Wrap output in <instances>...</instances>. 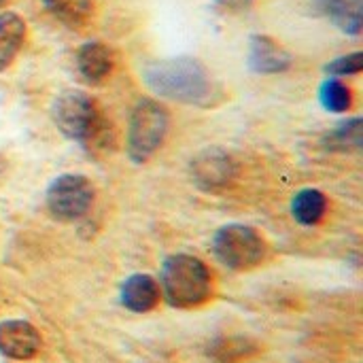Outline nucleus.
Wrapping results in <instances>:
<instances>
[{
  "label": "nucleus",
  "mask_w": 363,
  "mask_h": 363,
  "mask_svg": "<svg viewBox=\"0 0 363 363\" xmlns=\"http://www.w3.org/2000/svg\"><path fill=\"white\" fill-rule=\"evenodd\" d=\"M253 70L257 72H281L289 68V53L277 45L268 36H255L251 43V57H249Z\"/></svg>",
  "instance_id": "nucleus-10"
},
{
  "label": "nucleus",
  "mask_w": 363,
  "mask_h": 363,
  "mask_svg": "<svg viewBox=\"0 0 363 363\" xmlns=\"http://www.w3.org/2000/svg\"><path fill=\"white\" fill-rule=\"evenodd\" d=\"M98 111L94 102L81 91H64L53 104V121L55 125L70 138L85 140L98 121Z\"/></svg>",
  "instance_id": "nucleus-6"
},
{
  "label": "nucleus",
  "mask_w": 363,
  "mask_h": 363,
  "mask_svg": "<svg viewBox=\"0 0 363 363\" xmlns=\"http://www.w3.org/2000/svg\"><path fill=\"white\" fill-rule=\"evenodd\" d=\"M328 200L319 189H302L291 202V213L302 225H315L325 215Z\"/></svg>",
  "instance_id": "nucleus-14"
},
{
  "label": "nucleus",
  "mask_w": 363,
  "mask_h": 363,
  "mask_svg": "<svg viewBox=\"0 0 363 363\" xmlns=\"http://www.w3.org/2000/svg\"><path fill=\"white\" fill-rule=\"evenodd\" d=\"M77 66L85 81L100 83L102 79L108 77L113 68V57H111V51L102 43H87L81 47L77 55Z\"/></svg>",
  "instance_id": "nucleus-11"
},
{
  "label": "nucleus",
  "mask_w": 363,
  "mask_h": 363,
  "mask_svg": "<svg viewBox=\"0 0 363 363\" xmlns=\"http://www.w3.org/2000/svg\"><path fill=\"white\" fill-rule=\"evenodd\" d=\"M162 289L149 274H132L121 285V304L132 313H149L157 306Z\"/></svg>",
  "instance_id": "nucleus-9"
},
{
  "label": "nucleus",
  "mask_w": 363,
  "mask_h": 363,
  "mask_svg": "<svg viewBox=\"0 0 363 363\" xmlns=\"http://www.w3.org/2000/svg\"><path fill=\"white\" fill-rule=\"evenodd\" d=\"M26 36V23L15 13L0 15V70H4L17 55Z\"/></svg>",
  "instance_id": "nucleus-13"
},
{
  "label": "nucleus",
  "mask_w": 363,
  "mask_h": 363,
  "mask_svg": "<svg viewBox=\"0 0 363 363\" xmlns=\"http://www.w3.org/2000/svg\"><path fill=\"white\" fill-rule=\"evenodd\" d=\"M94 202V187L81 174L57 177L47 189V206L55 219L74 221L83 217Z\"/></svg>",
  "instance_id": "nucleus-5"
},
{
  "label": "nucleus",
  "mask_w": 363,
  "mask_h": 363,
  "mask_svg": "<svg viewBox=\"0 0 363 363\" xmlns=\"http://www.w3.org/2000/svg\"><path fill=\"white\" fill-rule=\"evenodd\" d=\"M321 11L349 34H359L363 23L362 0H319Z\"/></svg>",
  "instance_id": "nucleus-12"
},
{
  "label": "nucleus",
  "mask_w": 363,
  "mask_h": 363,
  "mask_svg": "<svg viewBox=\"0 0 363 363\" xmlns=\"http://www.w3.org/2000/svg\"><path fill=\"white\" fill-rule=\"evenodd\" d=\"M168 130V115L166 111L153 102L143 100L132 113L130 134H128V151L134 162H145L155 149L162 145Z\"/></svg>",
  "instance_id": "nucleus-4"
},
{
  "label": "nucleus",
  "mask_w": 363,
  "mask_h": 363,
  "mask_svg": "<svg viewBox=\"0 0 363 363\" xmlns=\"http://www.w3.org/2000/svg\"><path fill=\"white\" fill-rule=\"evenodd\" d=\"M40 349V336L28 321L11 319L0 323V353L9 359H32Z\"/></svg>",
  "instance_id": "nucleus-8"
},
{
  "label": "nucleus",
  "mask_w": 363,
  "mask_h": 363,
  "mask_svg": "<svg viewBox=\"0 0 363 363\" xmlns=\"http://www.w3.org/2000/svg\"><path fill=\"white\" fill-rule=\"evenodd\" d=\"M363 68V55L362 53H351V55H345V57H338L334 60L332 64H328V72L334 74V77H345V74H355Z\"/></svg>",
  "instance_id": "nucleus-18"
},
{
  "label": "nucleus",
  "mask_w": 363,
  "mask_h": 363,
  "mask_svg": "<svg viewBox=\"0 0 363 363\" xmlns=\"http://www.w3.org/2000/svg\"><path fill=\"white\" fill-rule=\"evenodd\" d=\"M147 85L170 100L204 104L213 94V83L204 66L189 57L162 60L145 68Z\"/></svg>",
  "instance_id": "nucleus-1"
},
{
  "label": "nucleus",
  "mask_w": 363,
  "mask_h": 363,
  "mask_svg": "<svg viewBox=\"0 0 363 363\" xmlns=\"http://www.w3.org/2000/svg\"><path fill=\"white\" fill-rule=\"evenodd\" d=\"M334 145H340L342 149L359 147L362 145V121L353 119L349 123H342V128L334 134Z\"/></svg>",
  "instance_id": "nucleus-17"
},
{
  "label": "nucleus",
  "mask_w": 363,
  "mask_h": 363,
  "mask_svg": "<svg viewBox=\"0 0 363 363\" xmlns=\"http://www.w3.org/2000/svg\"><path fill=\"white\" fill-rule=\"evenodd\" d=\"M2 2H4V0H0V6H2Z\"/></svg>",
  "instance_id": "nucleus-20"
},
{
  "label": "nucleus",
  "mask_w": 363,
  "mask_h": 363,
  "mask_svg": "<svg viewBox=\"0 0 363 363\" xmlns=\"http://www.w3.org/2000/svg\"><path fill=\"white\" fill-rule=\"evenodd\" d=\"M45 6L66 26H83L91 13V0H43Z\"/></svg>",
  "instance_id": "nucleus-15"
},
{
  "label": "nucleus",
  "mask_w": 363,
  "mask_h": 363,
  "mask_svg": "<svg viewBox=\"0 0 363 363\" xmlns=\"http://www.w3.org/2000/svg\"><path fill=\"white\" fill-rule=\"evenodd\" d=\"M321 104L332 113H345L351 106V89L338 79H328L321 85Z\"/></svg>",
  "instance_id": "nucleus-16"
},
{
  "label": "nucleus",
  "mask_w": 363,
  "mask_h": 363,
  "mask_svg": "<svg viewBox=\"0 0 363 363\" xmlns=\"http://www.w3.org/2000/svg\"><path fill=\"white\" fill-rule=\"evenodd\" d=\"M236 177V166L232 157L219 149L202 151L191 162V179L206 191H219L230 185Z\"/></svg>",
  "instance_id": "nucleus-7"
},
{
  "label": "nucleus",
  "mask_w": 363,
  "mask_h": 363,
  "mask_svg": "<svg viewBox=\"0 0 363 363\" xmlns=\"http://www.w3.org/2000/svg\"><path fill=\"white\" fill-rule=\"evenodd\" d=\"M162 291L170 306H200L211 296V272L194 255H172L162 268Z\"/></svg>",
  "instance_id": "nucleus-2"
},
{
  "label": "nucleus",
  "mask_w": 363,
  "mask_h": 363,
  "mask_svg": "<svg viewBox=\"0 0 363 363\" xmlns=\"http://www.w3.org/2000/svg\"><path fill=\"white\" fill-rule=\"evenodd\" d=\"M219 2H223V4H228V6H247L251 0H219Z\"/></svg>",
  "instance_id": "nucleus-19"
},
{
  "label": "nucleus",
  "mask_w": 363,
  "mask_h": 363,
  "mask_svg": "<svg viewBox=\"0 0 363 363\" xmlns=\"http://www.w3.org/2000/svg\"><path fill=\"white\" fill-rule=\"evenodd\" d=\"M213 251L217 259L232 270H249L264 259L262 236L247 225H225L215 234Z\"/></svg>",
  "instance_id": "nucleus-3"
}]
</instances>
